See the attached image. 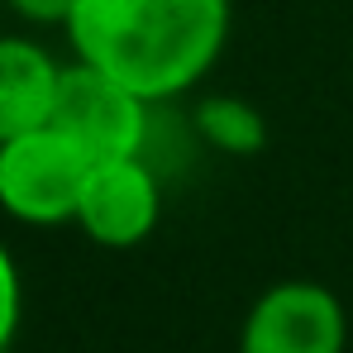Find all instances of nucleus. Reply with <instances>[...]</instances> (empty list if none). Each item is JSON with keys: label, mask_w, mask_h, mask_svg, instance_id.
<instances>
[{"label": "nucleus", "mask_w": 353, "mask_h": 353, "mask_svg": "<svg viewBox=\"0 0 353 353\" xmlns=\"http://www.w3.org/2000/svg\"><path fill=\"white\" fill-rule=\"evenodd\" d=\"M91 158L53 124L0 143V210L19 225H72Z\"/></svg>", "instance_id": "f03ea898"}, {"label": "nucleus", "mask_w": 353, "mask_h": 353, "mask_svg": "<svg viewBox=\"0 0 353 353\" xmlns=\"http://www.w3.org/2000/svg\"><path fill=\"white\" fill-rule=\"evenodd\" d=\"M158 215H163V191L139 153V158L91 163L72 225H81V234L101 248H139L158 230Z\"/></svg>", "instance_id": "39448f33"}, {"label": "nucleus", "mask_w": 353, "mask_h": 353, "mask_svg": "<svg viewBox=\"0 0 353 353\" xmlns=\"http://www.w3.org/2000/svg\"><path fill=\"white\" fill-rule=\"evenodd\" d=\"M349 310L320 282H277L243 315L239 353H344Z\"/></svg>", "instance_id": "20e7f679"}, {"label": "nucleus", "mask_w": 353, "mask_h": 353, "mask_svg": "<svg viewBox=\"0 0 353 353\" xmlns=\"http://www.w3.org/2000/svg\"><path fill=\"white\" fill-rule=\"evenodd\" d=\"M62 67L43 43L24 34H0V143L43 129L58 105Z\"/></svg>", "instance_id": "423d86ee"}, {"label": "nucleus", "mask_w": 353, "mask_h": 353, "mask_svg": "<svg viewBox=\"0 0 353 353\" xmlns=\"http://www.w3.org/2000/svg\"><path fill=\"white\" fill-rule=\"evenodd\" d=\"M196 124H201V134H205L210 148L234 153V158H248V153H258L268 143L263 115L248 101H239V96H205L196 105Z\"/></svg>", "instance_id": "0eeeda50"}, {"label": "nucleus", "mask_w": 353, "mask_h": 353, "mask_svg": "<svg viewBox=\"0 0 353 353\" xmlns=\"http://www.w3.org/2000/svg\"><path fill=\"white\" fill-rule=\"evenodd\" d=\"M10 14H19L24 24H67V14H72V5L77 0H0Z\"/></svg>", "instance_id": "1a4fd4ad"}, {"label": "nucleus", "mask_w": 353, "mask_h": 353, "mask_svg": "<svg viewBox=\"0 0 353 353\" xmlns=\"http://www.w3.org/2000/svg\"><path fill=\"white\" fill-rule=\"evenodd\" d=\"M148 105L139 91L105 77L101 67L67 62L58 81V105H53V129H62L91 163L101 158H139L148 143Z\"/></svg>", "instance_id": "7ed1b4c3"}, {"label": "nucleus", "mask_w": 353, "mask_h": 353, "mask_svg": "<svg viewBox=\"0 0 353 353\" xmlns=\"http://www.w3.org/2000/svg\"><path fill=\"white\" fill-rule=\"evenodd\" d=\"M19 320H24V277H19L14 253H10L5 239H0V353L14 349Z\"/></svg>", "instance_id": "6e6552de"}, {"label": "nucleus", "mask_w": 353, "mask_h": 353, "mask_svg": "<svg viewBox=\"0 0 353 353\" xmlns=\"http://www.w3.org/2000/svg\"><path fill=\"white\" fill-rule=\"evenodd\" d=\"M230 29L234 0H77L62 24L72 58L153 105L205 81Z\"/></svg>", "instance_id": "f257e3e1"}]
</instances>
